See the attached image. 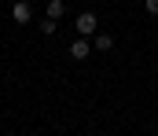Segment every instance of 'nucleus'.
Masks as SVG:
<instances>
[{"label":"nucleus","mask_w":158,"mask_h":136,"mask_svg":"<svg viewBox=\"0 0 158 136\" xmlns=\"http://www.w3.org/2000/svg\"><path fill=\"white\" fill-rule=\"evenodd\" d=\"M88 48H92V41H85V37L74 41L70 44V59H88Z\"/></svg>","instance_id":"4"},{"label":"nucleus","mask_w":158,"mask_h":136,"mask_svg":"<svg viewBox=\"0 0 158 136\" xmlns=\"http://www.w3.org/2000/svg\"><path fill=\"white\" fill-rule=\"evenodd\" d=\"M63 11H66V4H63V0H48V7H44V19L59 22V19H63Z\"/></svg>","instance_id":"3"},{"label":"nucleus","mask_w":158,"mask_h":136,"mask_svg":"<svg viewBox=\"0 0 158 136\" xmlns=\"http://www.w3.org/2000/svg\"><path fill=\"white\" fill-rule=\"evenodd\" d=\"M40 33L52 37V33H55V22H52V19H40Z\"/></svg>","instance_id":"6"},{"label":"nucleus","mask_w":158,"mask_h":136,"mask_svg":"<svg viewBox=\"0 0 158 136\" xmlns=\"http://www.w3.org/2000/svg\"><path fill=\"white\" fill-rule=\"evenodd\" d=\"M92 48H99V52H110V48H114V37H110V33H96V37H92Z\"/></svg>","instance_id":"5"},{"label":"nucleus","mask_w":158,"mask_h":136,"mask_svg":"<svg viewBox=\"0 0 158 136\" xmlns=\"http://www.w3.org/2000/svg\"><path fill=\"white\" fill-rule=\"evenodd\" d=\"M30 15H33V11H30V4H26V0H15V4H11V19H15L19 26H26V22H30Z\"/></svg>","instance_id":"2"},{"label":"nucleus","mask_w":158,"mask_h":136,"mask_svg":"<svg viewBox=\"0 0 158 136\" xmlns=\"http://www.w3.org/2000/svg\"><path fill=\"white\" fill-rule=\"evenodd\" d=\"M147 15H155V19H158V0H147Z\"/></svg>","instance_id":"7"},{"label":"nucleus","mask_w":158,"mask_h":136,"mask_svg":"<svg viewBox=\"0 0 158 136\" xmlns=\"http://www.w3.org/2000/svg\"><path fill=\"white\" fill-rule=\"evenodd\" d=\"M74 26H77V33L85 37V41H92V37L99 33V15H96V11H81Z\"/></svg>","instance_id":"1"}]
</instances>
